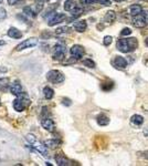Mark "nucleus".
<instances>
[{
    "mask_svg": "<svg viewBox=\"0 0 148 166\" xmlns=\"http://www.w3.org/2000/svg\"><path fill=\"white\" fill-rule=\"evenodd\" d=\"M138 47V41L136 38L119 39L116 43V48L123 53H129Z\"/></svg>",
    "mask_w": 148,
    "mask_h": 166,
    "instance_id": "f257e3e1",
    "label": "nucleus"
},
{
    "mask_svg": "<svg viewBox=\"0 0 148 166\" xmlns=\"http://www.w3.org/2000/svg\"><path fill=\"white\" fill-rule=\"evenodd\" d=\"M132 24L136 28H144V27L148 26V11L143 10L139 15L134 16L132 19Z\"/></svg>",
    "mask_w": 148,
    "mask_h": 166,
    "instance_id": "f03ea898",
    "label": "nucleus"
},
{
    "mask_svg": "<svg viewBox=\"0 0 148 166\" xmlns=\"http://www.w3.org/2000/svg\"><path fill=\"white\" fill-rule=\"evenodd\" d=\"M47 79L51 83L54 84H59L64 81V74L59 70H51L47 73Z\"/></svg>",
    "mask_w": 148,
    "mask_h": 166,
    "instance_id": "7ed1b4c3",
    "label": "nucleus"
},
{
    "mask_svg": "<svg viewBox=\"0 0 148 166\" xmlns=\"http://www.w3.org/2000/svg\"><path fill=\"white\" fill-rule=\"evenodd\" d=\"M29 103V100H28L26 94L21 93L20 95H18V99L13 101V109L18 112H22Z\"/></svg>",
    "mask_w": 148,
    "mask_h": 166,
    "instance_id": "20e7f679",
    "label": "nucleus"
},
{
    "mask_svg": "<svg viewBox=\"0 0 148 166\" xmlns=\"http://www.w3.org/2000/svg\"><path fill=\"white\" fill-rule=\"evenodd\" d=\"M67 48L62 43H56L53 48V59L56 61H62L65 57Z\"/></svg>",
    "mask_w": 148,
    "mask_h": 166,
    "instance_id": "39448f33",
    "label": "nucleus"
},
{
    "mask_svg": "<svg viewBox=\"0 0 148 166\" xmlns=\"http://www.w3.org/2000/svg\"><path fill=\"white\" fill-rule=\"evenodd\" d=\"M38 42H39L38 38H29V39H27V40L22 41L21 43L18 44L17 47H16V50H17V51H21V50L33 48L38 44Z\"/></svg>",
    "mask_w": 148,
    "mask_h": 166,
    "instance_id": "423d86ee",
    "label": "nucleus"
},
{
    "mask_svg": "<svg viewBox=\"0 0 148 166\" xmlns=\"http://www.w3.org/2000/svg\"><path fill=\"white\" fill-rule=\"evenodd\" d=\"M70 53L74 59H81L82 57L84 55L85 50L84 48L82 47V46H80V44H74V46H72V48H71Z\"/></svg>",
    "mask_w": 148,
    "mask_h": 166,
    "instance_id": "0eeeda50",
    "label": "nucleus"
},
{
    "mask_svg": "<svg viewBox=\"0 0 148 166\" xmlns=\"http://www.w3.org/2000/svg\"><path fill=\"white\" fill-rule=\"evenodd\" d=\"M31 146L37 152H39L40 154H42L43 156H45V157H48V156H49V154H48V147L44 145L43 143L38 142V140H35L34 142L31 143Z\"/></svg>",
    "mask_w": 148,
    "mask_h": 166,
    "instance_id": "6e6552de",
    "label": "nucleus"
},
{
    "mask_svg": "<svg viewBox=\"0 0 148 166\" xmlns=\"http://www.w3.org/2000/svg\"><path fill=\"white\" fill-rule=\"evenodd\" d=\"M65 19H67V17H65L64 13H55V15H53L52 18L49 20L48 24H49L50 27H53V26H55V24H61L62 21H64Z\"/></svg>",
    "mask_w": 148,
    "mask_h": 166,
    "instance_id": "1a4fd4ad",
    "label": "nucleus"
},
{
    "mask_svg": "<svg viewBox=\"0 0 148 166\" xmlns=\"http://www.w3.org/2000/svg\"><path fill=\"white\" fill-rule=\"evenodd\" d=\"M41 125L44 130H47L49 132H53L55 128V124L53 122V120L49 119V117H44L42 121H41Z\"/></svg>",
    "mask_w": 148,
    "mask_h": 166,
    "instance_id": "9d476101",
    "label": "nucleus"
},
{
    "mask_svg": "<svg viewBox=\"0 0 148 166\" xmlns=\"http://www.w3.org/2000/svg\"><path fill=\"white\" fill-rule=\"evenodd\" d=\"M114 65L117 68H119V69H125V68L127 67V61L125 60L123 57H121V55H117V57H115V59H114Z\"/></svg>",
    "mask_w": 148,
    "mask_h": 166,
    "instance_id": "9b49d317",
    "label": "nucleus"
},
{
    "mask_svg": "<svg viewBox=\"0 0 148 166\" xmlns=\"http://www.w3.org/2000/svg\"><path fill=\"white\" fill-rule=\"evenodd\" d=\"M10 92H11L13 95H20L22 93V87L18 81L13 82L11 85H10Z\"/></svg>",
    "mask_w": 148,
    "mask_h": 166,
    "instance_id": "f8f14e48",
    "label": "nucleus"
},
{
    "mask_svg": "<svg viewBox=\"0 0 148 166\" xmlns=\"http://www.w3.org/2000/svg\"><path fill=\"white\" fill-rule=\"evenodd\" d=\"M43 144L47 146L48 149H56V147H59V146H60V144H61V141L56 140V138H50V140L44 141Z\"/></svg>",
    "mask_w": 148,
    "mask_h": 166,
    "instance_id": "ddd939ff",
    "label": "nucleus"
},
{
    "mask_svg": "<svg viewBox=\"0 0 148 166\" xmlns=\"http://www.w3.org/2000/svg\"><path fill=\"white\" fill-rule=\"evenodd\" d=\"M73 28H74V30H76L78 32H84L87 28L86 21L85 20L76 21V22H74V24H73Z\"/></svg>",
    "mask_w": 148,
    "mask_h": 166,
    "instance_id": "4468645a",
    "label": "nucleus"
},
{
    "mask_svg": "<svg viewBox=\"0 0 148 166\" xmlns=\"http://www.w3.org/2000/svg\"><path fill=\"white\" fill-rule=\"evenodd\" d=\"M55 162H56V164H58V165H60V166L70 165V160H67V158L62 154L55 155Z\"/></svg>",
    "mask_w": 148,
    "mask_h": 166,
    "instance_id": "2eb2a0df",
    "label": "nucleus"
},
{
    "mask_svg": "<svg viewBox=\"0 0 148 166\" xmlns=\"http://www.w3.org/2000/svg\"><path fill=\"white\" fill-rule=\"evenodd\" d=\"M7 35L12 39H20L21 37H22V32H21L20 30H18L12 27V28H10V29L8 30Z\"/></svg>",
    "mask_w": 148,
    "mask_h": 166,
    "instance_id": "dca6fc26",
    "label": "nucleus"
},
{
    "mask_svg": "<svg viewBox=\"0 0 148 166\" xmlns=\"http://www.w3.org/2000/svg\"><path fill=\"white\" fill-rule=\"evenodd\" d=\"M115 20H116V13H115L114 10H110V11H107L106 13H105V16H104L105 22L112 24V22H114Z\"/></svg>",
    "mask_w": 148,
    "mask_h": 166,
    "instance_id": "f3484780",
    "label": "nucleus"
},
{
    "mask_svg": "<svg viewBox=\"0 0 148 166\" xmlns=\"http://www.w3.org/2000/svg\"><path fill=\"white\" fill-rule=\"evenodd\" d=\"M128 11H129L132 17H134V16L139 15L140 12L143 11V7L140 6V5H132V6L129 7V9H128Z\"/></svg>",
    "mask_w": 148,
    "mask_h": 166,
    "instance_id": "a211bd4d",
    "label": "nucleus"
},
{
    "mask_svg": "<svg viewBox=\"0 0 148 166\" xmlns=\"http://www.w3.org/2000/svg\"><path fill=\"white\" fill-rule=\"evenodd\" d=\"M96 122H97V124L101 126H105L107 125L108 123H110V119H108L105 114H101V115H99L97 116V119H96Z\"/></svg>",
    "mask_w": 148,
    "mask_h": 166,
    "instance_id": "6ab92c4d",
    "label": "nucleus"
},
{
    "mask_svg": "<svg viewBox=\"0 0 148 166\" xmlns=\"http://www.w3.org/2000/svg\"><path fill=\"white\" fill-rule=\"evenodd\" d=\"M132 123H133L134 125L136 126H139L142 125L143 123H144V117L142 116V115H139V114H135V115H133L131 119Z\"/></svg>",
    "mask_w": 148,
    "mask_h": 166,
    "instance_id": "aec40b11",
    "label": "nucleus"
},
{
    "mask_svg": "<svg viewBox=\"0 0 148 166\" xmlns=\"http://www.w3.org/2000/svg\"><path fill=\"white\" fill-rule=\"evenodd\" d=\"M43 95L47 100H51L54 96V91L50 87H45L43 89Z\"/></svg>",
    "mask_w": 148,
    "mask_h": 166,
    "instance_id": "412c9836",
    "label": "nucleus"
},
{
    "mask_svg": "<svg viewBox=\"0 0 148 166\" xmlns=\"http://www.w3.org/2000/svg\"><path fill=\"white\" fill-rule=\"evenodd\" d=\"M82 13H84V9L81 8V7H74V8L71 10V15H72V17H74V18L80 17Z\"/></svg>",
    "mask_w": 148,
    "mask_h": 166,
    "instance_id": "4be33fe9",
    "label": "nucleus"
},
{
    "mask_svg": "<svg viewBox=\"0 0 148 166\" xmlns=\"http://www.w3.org/2000/svg\"><path fill=\"white\" fill-rule=\"evenodd\" d=\"M74 7H76V3L74 0H67L64 3V10L65 11H71Z\"/></svg>",
    "mask_w": 148,
    "mask_h": 166,
    "instance_id": "5701e85b",
    "label": "nucleus"
},
{
    "mask_svg": "<svg viewBox=\"0 0 148 166\" xmlns=\"http://www.w3.org/2000/svg\"><path fill=\"white\" fill-rule=\"evenodd\" d=\"M43 6H44V3L42 0H39V1H37V2L34 3V6H33V8H32V10L38 15L39 12H41V10L43 9Z\"/></svg>",
    "mask_w": 148,
    "mask_h": 166,
    "instance_id": "b1692460",
    "label": "nucleus"
},
{
    "mask_svg": "<svg viewBox=\"0 0 148 166\" xmlns=\"http://www.w3.org/2000/svg\"><path fill=\"white\" fill-rule=\"evenodd\" d=\"M9 87V79L8 78H0V91L7 90Z\"/></svg>",
    "mask_w": 148,
    "mask_h": 166,
    "instance_id": "393cba45",
    "label": "nucleus"
},
{
    "mask_svg": "<svg viewBox=\"0 0 148 166\" xmlns=\"http://www.w3.org/2000/svg\"><path fill=\"white\" fill-rule=\"evenodd\" d=\"M23 13L26 16H28V17H31V18L37 17V13L32 10L31 7H24V8H23Z\"/></svg>",
    "mask_w": 148,
    "mask_h": 166,
    "instance_id": "a878e982",
    "label": "nucleus"
},
{
    "mask_svg": "<svg viewBox=\"0 0 148 166\" xmlns=\"http://www.w3.org/2000/svg\"><path fill=\"white\" fill-rule=\"evenodd\" d=\"M83 64H84L85 67L91 68V69H94V68H95V62H94L92 59H84V60H83Z\"/></svg>",
    "mask_w": 148,
    "mask_h": 166,
    "instance_id": "bb28decb",
    "label": "nucleus"
},
{
    "mask_svg": "<svg viewBox=\"0 0 148 166\" xmlns=\"http://www.w3.org/2000/svg\"><path fill=\"white\" fill-rule=\"evenodd\" d=\"M70 31V28L69 27H60L58 29L55 30V33L56 35H63V33H67Z\"/></svg>",
    "mask_w": 148,
    "mask_h": 166,
    "instance_id": "cd10ccee",
    "label": "nucleus"
},
{
    "mask_svg": "<svg viewBox=\"0 0 148 166\" xmlns=\"http://www.w3.org/2000/svg\"><path fill=\"white\" fill-rule=\"evenodd\" d=\"M132 35V30L129 28H124V29L121 31V35L122 37H127V35Z\"/></svg>",
    "mask_w": 148,
    "mask_h": 166,
    "instance_id": "c85d7f7f",
    "label": "nucleus"
},
{
    "mask_svg": "<svg viewBox=\"0 0 148 166\" xmlns=\"http://www.w3.org/2000/svg\"><path fill=\"white\" fill-rule=\"evenodd\" d=\"M80 2H81L83 6H91V5L96 3V0H80Z\"/></svg>",
    "mask_w": 148,
    "mask_h": 166,
    "instance_id": "c756f323",
    "label": "nucleus"
},
{
    "mask_svg": "<svg viewBox=\"0 0 148 166\" xmlns=\"http://www.w3.org/2000/svg\"><path fill=\"white\" fill-rule=\"evenodd\" d=\"M112 41H113V38H112L110 35H106V37H104L103 43H104V46H110V44L112 43Z\"/></svg>",
    "mask_w": 148,
    "mask_h": 166,
    "instance_id": "7c9ffc66",
    "label": "nucleus"
},
{
    "mask_svg": "<svg viewBox=\"0 0 148 166\" xmlns=\"http://www.w3.org/2000/svg\"><path fill=\"white\" fill-rule=\"evenodd\" d=\"M96 3H99V5H103V6H110L112 5L110 0H96Z\"/></svg>",
    "mask_w": 148,
    "mask_h": 166,
    "instance_id": "2f4dec72",
    "label": "nucleus"
},
{
    "mask_svg": "<svg viewBox=\"0 0 148 166\" xmlns=\"http://www.w3.org/2000/svg\"><path fill=\"white\" fill-rule=\"evenodd\" d=\"M6 17H7V12L6 10H5V8L0 7V20H3Z\"/></svg>",
    "mask_w": 148,
    "mask_h": 166,
    "instance_id": "473e14b6",
    "label": "nucleus"
},
{
    "mask_svg": "<svg viewBox=\"0 0 148 166\" xmlns=\"http://www.w3.org/2000/svg\"><path fill=\"white\" fill-rule=\"evenodd\" d=\"M26 138H27V141H28V142L30 143V144H31L32 142H34L35 140H37V138H35V136L33 134H27L26 135Z\"/></svg>",
    "mask_w": 148,
    "mask_h": 166,
    "instance_id": "72a5a7b5",
    "label": "nucleus"
},
{
    "mask_svg": "<svg viewBox=\"0 0 148 166\" xmlns=\"http://www.w3.org/2000/svg\"><path fill=\"white\" fill-rule=\"evenodd\" d=\"M138 155H139L140 157L148 160V151H146V152H140V153H138Z\"/></svg>",
    "mask_w": 148,
    "mask_h": 166,
    "instance_id": "f704fd0d",
    "label": "nucleus"
},
{
    "mask_svg": "<svg viewBox=\"0 0 148 166\" xmlns=\"http://www.w3.org/2000/svg\"><path fill=\"white\" fill-rule=\"evenodd\" d=\"M62 103H63L64 105H71V104H72V102H71L69 99H63V100H62Z\"/></svg>",
    "mask_w": 148,
    "mask_h": 166,
    "instance_id": "c9c22d12",
    "label": "nucleus"
},
{
    "mask_svg": "<svg viewBox=\"0 0 148 166\" xmlns=\"http://www.w3.org/2000/svg\"><path fill=\"white\" fill-rule=\"evenodd\" d=\"M8 1V3L10 5V6H13V5H16V3L19 2V0H7Z\"/></svg>",
    "mask_w": 148,
    "mask_h": 166,
    "instance_id": "e433bc0d",
    "label": "nucleus"
},
{
    "mask_svg": "<svg viewBox=\"0 0 148 166\" xmlns=\"http://www.w3.org/2000/svg\"><path fill=\"white\" fill-rule=\"evenodd\" d=\"M0 72H7V68L0 67Z\"/></svg>",
    "mask_w": 148,
    "mask_h": 166,
    "instance_id": "4c0bfd02",
    "label": "nucleus"
},
{
    "mask_svg": "<svg viewBox=\"0 0 148 166\" xmlns=\"http://www.w3.org/2000/svg\"><path fill=\"white\" fill-rule=\"evenodd\" d=\"M144 135H145V136H148V127H146L145 130H144Z\"/></svg>",
    "mask_w": 148,
    "mask_h": 166,
    "instance_id": "58836bf2",
    "label": "nucleus"
},
{
    "mask_svg": "<svg viewBox=\"0 0 148 166\" xmlns=\"http://www.w3.org/2000/svg\"><path fill=\"white\" fill-rule=\"evenodd\" d=\"M5 44H6V42H5V41L0 40V46H5Z\"/></svg>",
    "mask_w": 148,
    "mask_h": 166,
    "instance_id": "ea45409f",
    "label": "nucleus"
},
{
    "mask_svg": "<svg viewBox=\"0 0 148 166\" xmlns=\"http://www.w3.org/2000/svg\"><path fill=\"white\" fill-rule=\"evenodd\" d=\"M145 42H146V46H148V38L146 39V41H145Z\"/></svg>",
    "mask_w": 148,
    "mask_h": 166,
    "instance_id": "a19ab883",
    "label": "nucleus"
},
{
    "mask_svg": "<svg viewBox=\"0 0 148 166\" xmlns=\"http://www.w3.org/2000/svg\"><path fill=\"white\" fill-rule=\"evenodd\" d=\"M114 1H116V2H119V1H123V0H114Z\"/></svg>",
    "mask_w": 148,
    "mask_h": 166,
    "instance_id": "79ce46f5",
    "label": "nucleus"
},
{
    "mask_svg": "<svg viewBox=\"0 0 148 166\" xmlns=\"http://www.w3.org/2000/svg\"><path fill=\"white\" fill-rule=\"evenodd\" d=\"M1 2H2V0H0V3H1Z\"/></svg>",
    "mask_w": 148,
    "mask_h": 166,
    "instance_id": "37998d69",
    "label": "nucleus"
},
{
    "mask_svg": "<svg viewBox=\"0 0 148 166\" xmlns=\"http://www.w3.org/2000/svg\"><path fill=\"white\" fill-rule=\"evenodd\" d=\"M123 1H127V0H123Z\"/></svg>",
    "mask_w": 148,
    "mask_h": 166,
    "instance_id": "c03bdc74",
    "label": "nucleus"
},
{
    "mask_svg": "<svg viewBox=\"0 0 148 166\" xmlns=\"http://www.w3.org/2000/svg\"><path fill=\"white\" fill-rule=\"evenodd\" d=\"M0 101H1V100H0ZM0 104H1V102H0Z\"/></svg>",
    "mask_w": 148,
    "mask_h": 166,
    "instance_id": "a18cd8bd",
    "label": "nucleus"
},
{
    "mask_svg": "<svg viewBox=\"0 0 148 166\" xmlns=\"http://www.w3.org/2000/svg\"><path fill=\"white\" fill-rule=\"evenodd\" d=\"M146 1H148V0H146Z\"/></svg>",
    "mask_w": 148,
    "mask_h": 166,
    "instance_id": "49530a36",
    "label": "nucleus"
},
{
    "mask_svg": "<svg viewBox=\"0 0 148 166\" xmlns=\"http://www.w3.org/2000/svg\"><path fill=\"white\" fill-rule=\"evenodd\" d=\"M47 1H49V0H47Z\"/></svg>",
    "mask_w": 148,
    "mask_h": 166,
    "instance_id": "de8ad7c7",
    "label": "nucleus"
}]
</instances>
